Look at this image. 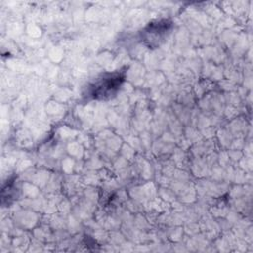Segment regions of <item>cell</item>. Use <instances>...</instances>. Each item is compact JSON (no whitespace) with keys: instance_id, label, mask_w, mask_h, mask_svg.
I'll return each instance as SVG.
<instances>
[{"instance_id":"1","label":"cell","mask_w":253,"mask_h":253,"mask_svg":"<svg viewBox=\"0 0 253 253\" xmlns=\"http://www.w3.org/2000/svg\"><path fill=\"white\" fill-rule=\"evenodd\" d=\"M125 81V72H113L97 79L90 87L89 95L96 100L110 99L117 94Z\"/></svg>"},{"instance_id":"2","label":"cell","mask_w":253,"mask_h":253,"mask_svg":"<svg viewBox=\"0 0 253 253\" xmlns=\"http://www.w3.org/2000/svg\"><path fill=\"white\" fill-rule=\"evenodd\" d=\"M172 26V23L166 19L151 22L141 31V41L149 48L158 47L171 33Z\"/></svg>"}]
</instances>
